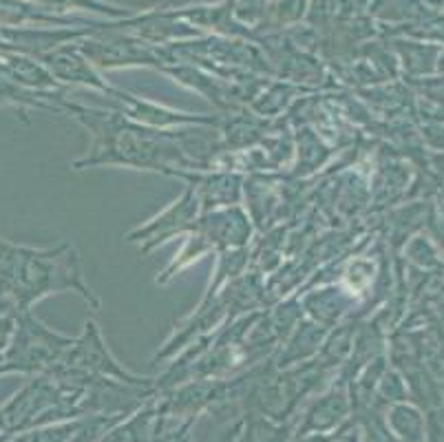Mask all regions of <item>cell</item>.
<instances>
[{
    "instance_id": "6da1fadb",
    "label": "cell",
    "mask_w": 444,
    "mask_h": 442,
    "mask_svg": "<svg viewBox=\"0 0 444 442\" xmlns=\"http://www.w3.org/2000/svg\"><path fill=\"white\" fill-rule=\"evenodd\" d=\"M73 261L71 254H67V248L55 252H34L0 243V292L11 297L16 310L27 307L31 299L44 292L62 287H75L93 301L91 292H86L84 283L80 281ZM93 305L98 303L93 301Z\"/></svg>"
}]
</instances>
